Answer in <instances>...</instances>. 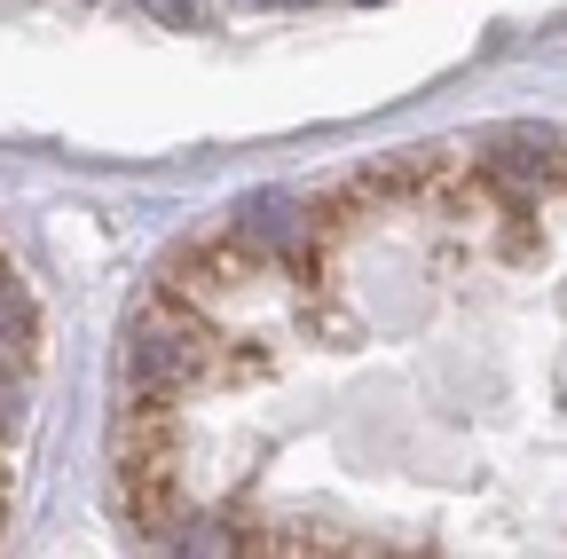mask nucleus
Here are the masks:
<instances>
[{
	"instance_id": "1",
	"label": "nucleus",
	"mask_w": 567,
	"mask_h": 559,
	"mask_svg": "<svg viewBox=\"0 0 567 559\" xmlns=\"http://www.w3.org/2000/svg\"><path fill=\"white\" fill-rule=\"evenodd\" d=\"M118 386L142 402H189L205 386H221V323L205 308L174 300L166 284L126 315V346H118Z\"/></svg>"
},
{
	"instance_id": "2",
	"label": "nucleus",
	"mask_w": 567,
	"mask_h": 559,
	"mask_svg": "<svg viewBox=\"0 0 567 559\" xmlns=\"http://www.w3.org/2000/svg\"><path fill=\"white\" fill-rule=\"evenodd\" d=\"M32 300H24V284L9 268H0V371H24L32 363Z\"/></svg>"
}]
</instances>
